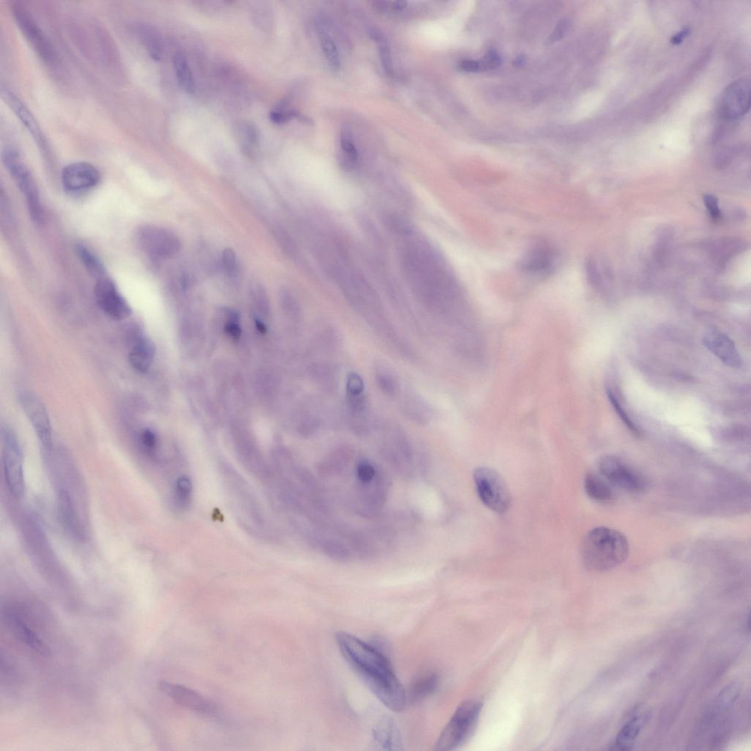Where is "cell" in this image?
Segmentation results:
<instances>
[{"instance_id": "13", "label": "cell", "mask_w": 751, "mask_h": 751, "mask_svg": "<svg viewBox=\"0 0 751 751\" xmlns=\"http://www.w3.org/2000/svg\"><path fill=\"white\" fill-rule=\"evenodd\" d=\"M100 171L93 165L78 162L68 165L62 172L64 188L71 192H81L95 187L100 182Z\"/></svg>"}, {"instance_id": "36", "label": "cell", "mask_w": 751, "mask_h": 751, "mask_svg": "<svg viewBox=\"0 0 751 751\" xmlns=\"http://www.w3.org/2000/svg\"><path fill=\"white\" fill-rule=\"evenodd\" d=\"M364 391L365 383L361 376L357 373H350L347 381V397L360 396L364 394Z\"/></svg>"}, {"instance_id": "6", "label": "cell", "mask_w": 751, "mask_h": 751, "mask_svg": "<svg viewBox=\"0 0 751 751\" xmlns=\"http://www.w3.org/2000/svg\"><path fill=\"white\" fill-rule=\"evenodd\" d=\"M11 11L18 28L37 56L46 64L54 65L57 62V52L29 10L21 3H15Z\"/></svg>"}, {"instance_id": "35", "label": "cell", "mask_w": 751, "mask_h": 751, "mask_svg": "<svg viewBox=\"0 0 751 751\" xmlns=\"http://www.w3.org/2000/svg\"><path fill=\"white\" fill-rule=\"evenodd\" d=\"M192 489V483L189 478L183 477L177 480L175 486V497L180 506H186L189 503Z\"/></svg>"}, {"instance_id": "14", "label": "cell", "mask_w": 751, "mask_h": 751, "mask_svg": "<svg viewBox=\"0 0 751 751\" xmlns=\"http://www.w3.org/2000/svg\"><path fill=\"white\" fill-rule=\"evenodd\" d=\"M160 688L176 704L197 714L211 716L216 713L215 705L192 689L167 682H161Z\"/></svg>"}, {"instance_id": "2", "label": "cell", "mask_w": 751, "mask_h": 751, "mask_svg": "<svg viewBox=\"0 0 751 751\" xmlns=\"http://www.w3.org/2000/svg\"><path fill=\"white\" fill-rule=\"evenodd\" d=\"M629 555V543L619 531L606 527L591 530L584 539L581 557L586 568L605 571L623 563Z\"/></svg>"}, {"instance_id": "19", "label": "cell", "mask_w": 751, "mask_h": 751, "mask_svg": "<svg viewBox=\"0 0 751 751\" xmlns=\"http://www.w3.org/2000/svg\"><path fill=\"white\" fill-rule=\"evenodd\" d=\"M133 31L154 61H161L164 44L162 35L154 26L148 23H136Z\"/></svg>"}, {"instance_id": "39", "label": "cell", "mask_w": 751, "mask_h": 751, "mask_svg": "<svg viewBox=\"0 0 751 751\" xmlns=\"http://www.w3.org/2000/svg\"><path fill=\"white\" fill-rule=\"evenodd\" d=\"M223 264L228 276L233 278L237 271V261L235 253L233 249H225L223 255Z\"/></svg>"}, {"instance_id": "15", "label": "cell", "mask_w": 751, "mask_h": 751, "mask_svg": "<svg viewBox=\"0 0 751 751\" xmlns=\"http://www.w3.org/2000/svg\"><path fill=\"white\" fill-rule=\"evenodd\" d=\"M651 717V711L647 706H636L631 711L628 720L619 730L611 749L622 751L631 750Z\"/></svg>"}, {"instance_id": "41", "label": "cell", "mask_w": 751, "mask_h": 751, "mask_svg": "<svg viewBox=\"0 0 751 751\" xmlns=\"http://www.w3.org/2000/svg\"><path fill=\"white\" fill-rule=\"evenodd\" d=\"M358 479L363 484L370 483L376 476L374 467L368 462H361L356 469Z\"/></svg>"}, {"instance_id": "21", "label": "cell", "mask_w": 751, "mask_h": 751, "mask_svg": "<svg viewBox=\"0 0 751 751\" xmlns=\"http://www.w3.org/2000/svg\"><path fill=\"white\" fill-rule=\"evenodd\" d=\"M373 740L385 750H402V742L400 730L391 719H385L373 729Z\"/></svg>"}, {"instance_id": "40", "label": "cell", "mask_w": 751, "mask_h": 751, "mask_svg": "<svg viewBox=\"0 0 751 751\" xmlns=\"http://www.w3.org/2000/svg\"><path fill=\"white\" fill-rule=\"evenodd\" d=\"M703 201L711 219L718 221L721 219V211L717 197L713 194H704Z\"/></svg>"}, {"instance_id": "33", "label": "cell", "mask_w": 751, "mask_h": 751, "mask_svg": "<svg viewBox=\"0 0 751 751\" xmlns=\"http://www.w3.org/2000/svg\"><path fill=\"white\" fill-rule=\"evenodd\" d=\"M269 117L271 121L276 124H284L295 117L305 120V117H303L298 112L290 110L285 102L274 109L270 112Z\"/></svg>"}, {"instance_id": "9", "label": "cell", "mask_w": 751, "mask_h": 751, "mask_svg": "<svg viewBox=\"0 0 751 751\" xmlns=\"http://www.w3.org/2000/svg\"><path fill=\"white\" fill-rule=\"evenodd\" d=\"M599 471L612 487L631 492H639L646 487V482L641 474L617 458H603L599 464Z\"/></svg>"}, {"instance_id": "48", "label": "cell", "mask_w": 751, "mask_h": 751, "mask_svg": "<svg viewBox=\"0 0 751 751\" xmlns=\"http://www.w3.org/2000/svg\"><path fill=\"white\" fill-rule=\"evenodd\" d=\"M407 4L406 1L393 2L392 3V8L397 12L402 11L407 7Z\"/></svg>"}, {"instance_id": "42", "label": "cell", "mask_w": 751, "mask_h": 751, "mask_svg": "<svg viewBox=\"0 0 751 751\" xmlns=\"http://www.w3.org/2000/svg\"><path fill=\"white\" fill-rule=\"evenodd\" d=\"M481 70L495 69L501 64V58L496 52H489L481 61H479Z\"/></svg>"}, {"instance_id": "23", "label": "cell", "mask_w": 751, "mask_h": 751, "mask_svg": "<svg viewBox=\"0 0 751 751\" xmlns=\"http://www.w3.org/2000/svg\"><path fill=\"white\" fill-rule=\"evenodd\" d=\"M554 252L547 245H538L526 256L523 267L530 273L542 274L551 268Z\"/></svg>"}, {"instance_id": "22", "label": "cell", "mask_w": 751, "mask_h": 751, "mask_svg": "<svg viewBox=\"0 0 751 751\" xmlns=\"http://www.w3.org/2000/svg\"><path fill=\"white\" fill-rule=\"evenodd\" d=\"M584 487L588 496L597 502L607 503L614 500L615 494L611 485L600 475L595 472L587 474Z\"/></svg>"}, {"instance_id": "30", "label": "cell", "mask_w": 751, "mask_h": 751, "mask_svg": "<svg viewBox=\"0 0 751 751\" xmlns=\"http://www.w3.org/2000/svg\"><path fill=\"white\" fill-rule=\"evenodd\" d=\"M404 412L410 420L422 424L427 423L431 417L429 407L418 397L409 398L404 404Z\"/></svg>"}, {"instance_id": "5", "label": "cell", "mask_w": 751, "mask_h": 751, "mask_svg": "<svg viewBox=\"0 0 751 751\" xmlns=\"http://www.w3.org/2000/svg\"><path fill=\"white\" fill-rule=\"evenodd\" d=\"M479 497L489 509L506 512L511 503L508 488L496 471L488 467L477 468L473 473Z\"/></svg>"}, {"instance_id": "7", "label": "cell", "mask_w": 751, "mask_h": 751, "mask_svg": "<svg viewBox=\"0 0 751 751\" xmlns=\"http://www.w3.org/2000/svg\"><path fill=\"white\" fill-rule=\"evenodd\" d=\"M3 463L8 487L17 499L25 493L23 451L16 434L9 428L2 429Z\"/></svg>"}, {"instance_id": "47", "label": "cell", "mask_w": 751, "mask_h": 751, "mask_svg": "<svg viewBox=\"0 0 751 751\" xmlns=\"http://www.w3.org/2000/svg\"><path fill=\"white\" fill-rule=\"evenodd\" d=\"M565 25H566V23H561V24L559 25V26L557 28L556 31L554 33H553V34L551 35V37H550V41L551 42H556V41L559 40V39H560L564 35V30L566 29Z\"/></svg>"}, {"instance_id": "8", "label": "cell", "mask_w": 751, "mask_h": 751, "mask_svg": "<svg viewBox=\"0 0 751 751\" xmlns=\"http://www.w3.org/2000/svg\"><path fill=\"white\" fill-rule=\"evenodd\" d=\"M136 240L141 250L156 260L172 258L180 252L181 243L172 232L154 226H146L136 231Z\"/></svg>"}, {"instance_id": "10", "label": "cell", "mask_w": 751, "mask_h": 751, "mask_svg": "<svg viewBox=\"0 0 751 751\" xmlns=\"http://www.w3.org/2000/svg\"><path fill=\"white\" fill-rule=\"evenodd\" d=\"M19 402L32 424L37 438L46 450H50L52 446V431L45 406L40 399L30 392H23L19 395Z\"/></svg>"}, {"instance_id": "32", "label": "cell", "mask_w": 751, "mask_h": 751, "mask_svg": "<svg viewBox=\"0 0 751 751\" xmlns=\"http://www.w3.org/2000/svg\"><path fill=\"white\" fill-rule=\"evenodd\" d=\"M370 35L372 40L378 46L381 64L384 71L387 74L390 75L392 73V62L390 45L385 35L376 29H372Z\"/></svg>"}, {"instance_id": "50", "label": "cell", "mask_w": 751, "mask_h": 751, "mask_svg": "<svg viewBox=\"0 0 751 751\" xmlns=\"http://www.w3.org/2000/svg\"><path fill=\"white\" fill-rule=\"evenodd\" d=\"M523 62H524V59H523V58H522L521 57H520V58H519V59H517V61H516V65H519V66H520V65H522V64H523Z\"/></svg>"}, {"instance_id": "28", "label": "cell", "mask_w": 751, "mask_h": 751, "mask_svg": "<svg viewBox=\"0 0 751 751\" xmlns=\"http://www.w3.org/2000/svg\"><path fill=\"white\" fill-rule=\"evenodd\" d=\"M235 136L241 149L248 153H251L259 148L260 133L257 127L249 122H243L235 128Z\"/></svg>"}, {"instance_id": "24", "label": "cell", "mask_w": 751, "mask_h": 751, "mask_svg": "<svg viewBox=\"0 0 751 751\" xmlns=\"http://www.w3.org/2000/svg\"><path fill=\"white\" fill-rule=\"evenodd\" d=\"M58 511L65 526L76 536H81L82 530L74 503L66 490L62 489L58 495Z\"/></svg>"}, {"instance_id": "25", "label": "cell", "mask_w": 751, "mask_h": 751, "mask_svg": "<svg viewBox=\"0 0 751 751\" xmlns=\"http://www.w3.org/2000/svg\"><path fill=\"white\" fill-rule=\"evenodd\" d=\"M440 677L434 672H429L413 682L409 690L411 703H419L436 692L439 686Z\"/></svg>"}, {"instance_id": "26", "label": "cell", "mask_w": 751, "mask_h": 751, "mask_svg": "<svg viewBox=\"0 0 751 751\" xmlns=\"http://www.w3.org/2000/svg\"><path fill=\"white\" fill-rule=\"evenodd\" d=\"M173 65L177 81L182 88L189 94H194V78L185 54L181 52L175 53L173 57Z\"/></svg>"}, {"instance_id": "31", "label": "cell", "mask_w": 751, "mask_h": 751, "mask_svg": "<svg viewBox=\"0 0 751 751\" xmlns=\"http://www.w3.org/2000/svg\"><path fill=\"white\" fill-rule=\"evenodd\" d=\"M76 252L88 272L92 276L97 278L98 280L105 276V266L89 249L84 245H80L77 246Z\"/></svg>"}, {"instance_id": "34", "label": "cell", "mask_w": 751, "mask_h": 751, "mask_svg": "<svg viewBox=\"0 0 751 751\" xmlns=\"http://www.w3.org/2000/svg\"><path fill=\"white\" fill-rule=\"evenodd\" d=\"M323 549L327 556L336 561H347L350 557L349 549L337 541L327 540Z\"/></svg>"}, {"instance_id": "16", "label": "cell", "mask_w": 751, "mask_h": 751, "mask_svg": "<svg viewBox=\"0 0 751 751\" xmlns=\"http://www.w3.org/2000/svg\"><path fill=\"white\" fill-rule=\"evenodd\" d=\"M704 345L725 365L740 368L742 359L735 343L728 336L717 330L709 331L703 339Z\"/></svg>"}, {"instance_id": "1", "label": "cell", "mask_w": 751, "mask_h": 751, "mask_svg": "<svg viewBox=\"0 0 751 751\" xmlns=\"http://www.w3.org/2000/svg\"><path fill=\"white\" fill-rule=\"evenodd\" d=\"M335 639L346 661L372 693L390 710L403 711L408 699L384 650L344 631Z\"/></svg>"}, {"instance_id": "27", "label": "cell", "mask_w": 751, "mask_h": 751, "mask_svg": "<svg viewBox=\"0 0 751 751\" xmlns=\"http://www.w3.org/2000/svg\"><path fill=\"white\" fill-rule=\"evenodd\" d=\"M376 383L380 391L390 398H395L400 392V383L396 376L385 366L378 365L374 369Z\"/></svg>"}, {"instance_id": "3", "label": "cell", "mask_w": 751, "mask_h": 751, "mask_svg": "<svg viewBox=\"0 0 751 751\" xmlns=\"http://www.w3.org/2000/svg\"><path fill=\"white\" fill-rule=\"evenodd\" d=\"M481 709L482 704L475 701L462 703L442 731L434 750H451L463 744L475 728Z\"/></svg>"}, {"instance_id": "43", "label": "cell", "mask_w": 751, "mask_h": 751, "mask_svg": "<svg viewBox=\"0 0 751 751\" xmlns=\"http://www.w3.org/2000/svg\"><path fill=\"white\" fill-rule=\"evenodd\" d=\"M141 440L144 448L149 450H153L156 446V434L151 430H145L141 434Z\"/></svg>"}, {"instance_id": "17", "label": "cell", "mask_w": 751, "mask_h": 751, "mask_svg": "<svg viewBox=\"0 0 751 751\" xmlns=\"http://www.w3.org/2000/svg\"><path fill=\"white\" fill-rule=\"evenodd\" d=\"M2 93L6 103L32 134L37 145L43 150L46 149L45 134L31 111L13 91L3 88Z\"/></svg>"}, {"instance_id": "49", "label": "cell", "mask_w": 751, "mask_h": 751, "mask_svg": "<svg viewBox=\"0 0 751 751\" xmlns=\"http://www.w3.org/2000/svg\"><path fill=\"white\" fill-rule=\"evenodd\" d=\"M255 326L257 330H258L261 333L265 334L267 332V327L265 325L261 322L260 321L256 320Z\"/></svg>"}, {"instance_id": "44", "label": "cell", "mask_w": 751, "mask_h": 751, "mask_svg": "<svg viewBox=\"0 0 751 751\" xmlns=\"http://www.w3.org/2000/svg\"><path fill=\"white\" fill-rule=\"evenodd\" d=\"M231 318L232 320L226 326V331L233 339L237 340L240 338L242 330L235 322L236 315L235 313L232 314Z\"/></svg>"}, {"instance_id": "11", "label": "cell", "mask_w": 751, "mask_h": 751, "mask_svg": "<svg viewBox=\"0 0 751 751\" xmlns=\"http://www.w3.org/2000/svg\"><path fill=\"white\" fill-rule=\"evenodd\" d=\"M97 303L110 318L120 321L129 318L132 309L117 291L115 284L107 276L98 279L95 287Z\"/></svg>"}, {"instance_id": "12", "label": "cell", "mask_w": 751, "mask_h": 751, "mask_svg": "<svg viewBox=\"0 0 751 751\" xmlns=\"http://www.w3.org/2000/svg\"><path fill=\"white\" fill-rule=\"evenodd\" d=\"M750 106V91L746 81H735L726 88L721 103L722 114L726 120H739L749 111Z\"/></svg>"}, {"instance_id": "18", "label": "cell", "mask_w": 751, "mask_h": 751, "mask_svg": "<svg viewBox=\"0 0 751 751\" xmlns=\"http://www.w3.org/2000/svg\"><path fill=\"white\" fill-rule=\"evenodd\" d=\"M6 625L19 640L22 641L28 646L42 655H47L49 652L47 646L39 639L35 632L29 627L23 619L15 612L6 611L4 615Z\"/></svg>"}, {"instance_id": "46", "label": "cell", "mask_w": 751, "mask_h": 751, "mask_svg": "<svg viewBox=\"0 0 751 751\" xmlns=\"http://www.w3.org/2000/svg\"><path fill=\"white\" fill-rule=\"evenodd\" d=\"M689 33L690 30L687 28L682 30V31L679 32L677 34L672 37L670 40L671 44H673L674 45H678L681 44L685 40V39L689 35Z\"/></svg>"}, {"instance_id": "45", "label": "cell", "mask_w": 751, "mask_h": 751, "mask_svg": "<svg viewBox=\"0 0 751 751\" xmlns=\"http://www.w3.org/2000/svg\"><path fill=\"white\" fill-rule=\"evenodd\" d=\"M460 69L467 72H479L481 71L478 61L463 60L459 64Z\"/></svg>"}, {"instance_id": "4", "label": "cell", "mask_w": 751, "mask_h": 751, "mask_svg": "<svg viewBox=\"0 0 751 751\" xmlns=\"http://www.w3.org/2000/svg\"><path fill=\"white\" fill-rule=\"evenodd\" d=\"M2 161L16 185L25 196L32 220L36 223H41L44 220V211L40 195L33 177L23 162L21 155L16 150L7 148L3 151Z\"/></svg>"}, {"instance_id": "37", "label": "cell", "mask_w": 751, "mask_h": 751, "mask_svg": "<svg viewBox=\"0 0 751 751\" xmlns=\"http://www.w3.org/2000/svg\"><path fill=\"white\" fill-rule=\"evenodd\" d=\"M341 146L349 164H354L358 161L359 151L356 149L351 140V134L348 131H344L342 133Z\"/></svg>"}, {"instance_id": "20", "label": "cell", "mask_w": 751, "mask_h": 751, "mask_svg": "<svg viewBox=\"0 0 751 751\" xmlns=\"http://www.w3.org/2000/svg\"><path fill=\"white\" fill-rule=\"evenodd\" d=\"M155 354V348L150 340L146 337L137 338L129 354V361L136 371L147 372L152 363Z\"/></svg>"}, {"instance_id": "29", "label": "cell", "mask_w": 751, "mask_h": 751, "mask_svg": "<svg viewBox=\"0 0 751 751\" xmlns=\"http://www.w3.org/2000/svg\"><path fill=\"white\" fill-rule=\"evenodd\" d=\"M318 33L322 51L330 68L333 71H339L341 68V57L333 38L322 23L318 24Z\"/></svg>"}, {"instance_id": "38", "label": "cell", "mask_w": 751, "mask_h": 751, "mask_svg": "<svg viewBox=\"0 0 751 751\" xmlns=\"http://www.w3.org/2000/svg\"><path fill=\"white\" fill-rule=\"evenodd\" d=\"M607 396H608V399H609L610 402H611L612 407H614V408L615 409L616 412L619 414V416L621 418V419L624 421V423L627 425V426L629 429V430H631L634 433L638 434V436H639V431L638 428L634 424V423L632 422L631 421V419L629 418V417L627 416V413L623 409V408H622V407L620 406L618 400L616 399V397H615V395L612 394L611 390H607Z\"/></svg>"}]
</instances>
